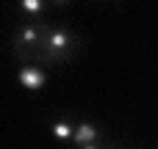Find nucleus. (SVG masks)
Returning <instances> with one entry per match:
<instances>
[{
  "instance_id": "4",
  "label": "nucleus",
  "mask_w": 158,
  "mask_h": 149,
  "mask_svg": "<svg viewBox=\"0 0 158 149\" xmlns=\"http://www.w3.org/2000/svg\"><path fill=\"white\" fill-rule=\"evenodd\" d=\"M72 144H75V149H81V147H92V144H100V130H97V124H94V122H86V119L75 122Z\"/></svg>"
},
{
  "instance_id": "3",
  "label": "nucleus",
  "mask_w": 158,
  "mask_h": 149,
  "mask_svg": "<svg viewBox=\"0 0 158 149\" xmlns=\"http://www.w3.org/2000/svg\"><path fill=\"white\" fill-rule=\"evenodd\" d=\"M17 83H19L25 91H39V88H44V83H47V72H44V66L22 64L19 72H17Z\"/></svg>"
},
{
  "instance_id": "5",
  "label": "nucleus",
  "mask_w": 158,
  "mask_h": 149,
  "mask_svg": "<svg viewBox=\"0 0 158 149\" xmlns=\"http://www.w3.org/2000/svg\"><path fill=\"white\" fill-rule=\"evenodd\" d=\"M53 138L56 141H61V144H72V133H75V122L72 119H67V116H61V119H56L53 122Z\"/></svg>"
},
{
  "instance_id": "1",
  "label": "nucleus",
  "mask_w": 158,
  "mask_h": 149,
  "mask_svg": "<svg viewBox=\"0 0 158 149\" xmlns=\"http://www.w3.org/2000/svg\"><path fill=\"white\" fill-rule=\"evenodd\" d=\"M47 30H50V25H42V22L22 25L14 33V39H11L14 55L22 64H36V66L50 64V55H47Z\"/></svg>"
},
{
  "instance_id": "6",
  "label": "nucleus",
  "mask_w": 158,
  "mask_h": 149,
  "mask_svg": "<svg viewBox=\"0 0 158 149\" xmlns=\"http://www.w3.org/2000/svg\"><path fill=\"white\" fill-rule=\"evenodd\" d=\"M50 6L44 3V0H19V11L25 14V17H39L42 11H47Z\"/></svg>"
},
{
  "instance_id": "7",
  "label": "nucleus",
  "mask_w": 158,
  "mask_h": 149,
  "mask_svg": "<svg viewBox=\"0 0 158 149\" xmlns=\"http://www.w3.org/2000/svg\"><path fill=\"white\" fill-rule=\"evenodd\" d=\"M81 149H114V147H111V144H103V141H100V144H92V147H81Z\"/></svg>"
},
{
  "instance_id": "2",
  "label": "nucleus",
  "mask_w": 158,
  "mask_h": 149,
  "mask_svg": "<svg viewBox=\"0 0 158 149\" xmlns=\"http://www.w3.org/2000/svg\"><path fill=\"white\" fill-rule=\"evenodd\" d=\"M81 53V39L69 28H50L47 30V55L50 64H64L72 61Z\"/></svg>"
}]
</instances>
